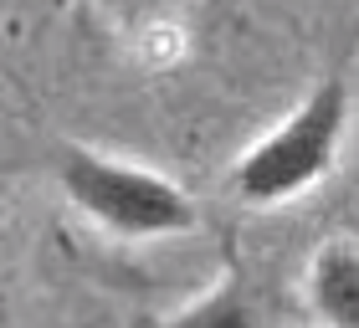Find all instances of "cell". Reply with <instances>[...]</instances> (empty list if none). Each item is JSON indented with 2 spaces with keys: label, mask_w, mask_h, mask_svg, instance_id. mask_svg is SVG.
I'll return each instance as SVG.
<instances>
[{
  "label": "cell",
  "mask_w": 359,
  "mask_h": 328,
  "mask_svg": "<svg viewBox=\"0 0 359 328\" xmlns=\"http://www.w3.org/2000/svg\"><path fill=\"white\" fill-rule=\"evenodd\" d=\"M354 118V97L344 77H323L313 82L267 134H257L241 159L231 164V190L236 200H247L252 210H277L287 200L308 195L313 185L334 175L339 154L349 139Z\"/></svg>",
  "instance_id": "6da1fadb"
},
{
  "label": "cell",
  "mask_w": 359,
  "mask_h": 328,
  "mask_svg": "<svg viewBox=\"0 0 359 328\" xmlns=\"http://www.w3.org/2000/svg\"><path fill=\"white\" fill-rule=\"evenodd\" d=\"M57 190L67 195L77 216L118 241H170L201 226V210L180 179L149 170L139 159H118L88 144H67L52 164Z\"/></svg>",
  "instance_id": "7a4b0ae2"
},
{
  "label": "cell",
  "mask_w": 359,
  "mask_h": 328,
  "mask_svg": "<svg viewBox=\"0 0 359 328\" xmlns=\"http://www.w3.org/2000/svg\"><path fill=\"white\" fill-rule=\"evenodd\" d=\"M303 308L318 328H359V246L329 236L303 267Z\"/></svg>",
  "instance_id": "3957f363"
},
{
  "label": "cell",
  "mask_w": 359,
  "mask_h": 328,
  "mask_svg": "<svg viewBox=\"0 0 359 328\" xmlns=\"http://www.w3.org/2000/svg\"><path fill=\"white\" fill-rule=\"evenodd\" d=\"M159 328H272V318H267L262 298H257L241 277H221L201 298L180 303Z\"/></svg>",
  "instance_id": "277c9868"
}]
</instances>
